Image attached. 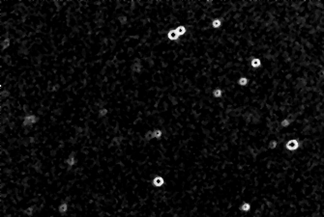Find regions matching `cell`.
I'll list each match as a JSON object with an SVG mask.
<instances>
[{"instance_id":"cell-20","label":"cell","mask_w":324,"mask_h":217,"mask_svg":"<svg viewBox=\"0 0 324 217\" xmlns=\"http://www.w3.org/2000/svg\"><path fill=\"white\" fill-rule=\"evenodd\" d=\"M99 115H100L101 117H105L106 115H108V109H106V108H102V109H100V111H99Z\"/></svg>"},{"instance_id":"cell-12","label":"cell","mask_w":324,"mask_h":217,"mask_svg":"<svg viewBox=\"0 0 324 217\" xmlns=\"http://www.w3.org/2000/svg\"><path fill=\"white\" fill-rule=\"evenodd\" d=\"M175 30H176V32H177V34L179 35L180 38L183 37V36H185L186 33H187V31H188L187 27L185 25H182V24H181V25H178L177 27H175Z\"/></svg>"},{"instance_id":"cell-6","label":"cell","mask_w":324,"mask_h":217,"mask_svg":"<svg viewBox=\"0 0 324 217\" xmlns=\"http://www.w3.org/2000/svg\"><path fill=\"white\" fill-rule=\"evenodd\" d=\"M37 122H38V118H37L35 115H27L23 119V125L24 126L32 125L36 124Z\"/></svg>"},{"instance_id":"cell-9","label":"cell","mask_w":324,"mask_h":217,"mask_svg":"<svg viewBox=\"0 0 324 217\" xmlns=\"http://www.w3.org/2000/svg\"><path fill=\"white\" fill-rule=\"evenodd\" d=\"M224 91L222 89V88H215L214 90L212 91V96L214 99H217V100H222L224 97Z\"/></svg>"},{"instance_id":"cell-1","label":"cell","mask_w":324,"mask_h":217,"mask_svg":"<svg viewBox=\"0 0 324 217\" xmlns=\"http://www.w3.org/2000/svg\"><path fill=\"white\" fill-rule=\"evenodd\" d=\"M301 147V142L299 139L297 138H292L289 139V140L285 142V150L289 151V153H294V151H297Z\"/></svg>"},{"instance_id":"cell-7","label":"cell","mask_w":324,"mask_h":217,"mask_svg":"<svg viewBox=\"0 0 324 217\" xmlns=\"http://www.w3.org/2000/svg\"><path fill=\"white\" fill-rule=\"evenodd\" d=\"M252 204L250 202H247V201H244L243 203H241V204L239 206V210L242 212V213H249L250 211L252 210Z\"/></svg>"},{"instance_id":"cell-18","label":"cell","mask_w":324,"mask_h":217,"mask_svg":"<svg viewBox=\"0 0 324 217\" xmlns=\"http://www.w3.org/2000/svg\"><path fill=\"white\" fill-rule=\"evenodd\" d=\"M33 212H34V207H28V208H26L25 210H24V213H25L26 215H28V216H31L32 214H33Z\"/></svg>"},{"instance_id":"cell-14","label":"cell","mask_w":324,"mask_h":217,"mask_svg":"<svg viewBox=\"0 0 324 217\" xmlns=\"http://www.w3.org/2000/svg\"><path fill=\"white\" fill-rule=\"evenodd\" d=\"M68 208H69L68 204L66 202H64L58 207V210H59L60 213H66V212L68 211Z\"/></svg>"},{"instance_id":"cell-17","label":"cell","mask_w":324,"mask_h":217,"mask_svg":"<svg viewBox=\"0 0 324 217\" xmlns=\"http://www.w3.org/2000/svg\"><path fill=\"white\" fill-rule=\"evenodd\" d=\"M132 69H133V71H134V72H139L141 71V64L139 63V62L135 63V64L133 65Z\"/></svg>"},{"instance_id":"cell-4","label":"cell","mask_w":324,"mask_h":217,"mask_svg":"<svg viewBox=\"0 0 324 217\" xmlns=\"http://www.w3.org/2000/svg\"><path fill=\"white\" fill-rule=\"evenodd\" d=\"M166 38H167V40H169L170 42H178L180 37L177 34V32H176L175 28H171V29H169L166 32Z\"/></svg>"},{"instance_id":"cell-2","label":"cell","mask_w":324,"mask_h":217,"mask_svg":"<svg viewBox=\"0 0 324 217\" xmlns=\"http://www.w3.org/2000/svg\"><path fill=\"white\" fill-rule=\"evenodd\" d=\"M151 184L155 188H161L166 184V179L161 175H156L152 179V181H151Z\"/></svg>"},{"instance_id":"cell-19","label":"cell","mask_w":324,"mask_h":217,"mask_svg":"<svg viewBox=\"0 0 324 217\" xmlns=\"http://www.w3.org/2000/svg\"><path fill=\"white\" fill-rule=\"evenodd\" d=\"M9 44H10V40H9V39H5V40H4L3 42L1 43V46H2L3 48L8 47V46H9Z\"/></svg>"},{"instance_id":"cell-15","label":"cell","mask_w":324,"mask_h":217,"mask_svg":"<svg viewBox=\"0 0 324 217\" xmlns=\"http://www.w3.org/2000/svg\"><path fill=\"white\" fill-rule=\"evenodd\" d=\"M76 162H77V160H76V157H75V155H74V154H71L66 159V163L69 166H74L76 164Z\"/></svg>"},{"instance_id":"cell-3","label":"cell","mask_w":324,"mask_h":217,"mask_svg":"<svg viewBox=\"0 0 324 217\" xmlns=\"http://www.w3.org/2000/svg\"><path fill=\"white\" fill-rule=\"evenodd\" d=\"M250 67L253 69H259L262 67V59L258 56H255L250 59Z\"/></svg>"},{"instance_id":"cell-10","label":"cell","mask_w":324,"mask_h":217,"mask_svg":"<svg viewBox=\"0 0 324 217\" xmlns=\"http://www.w3.org/2000/svg\"><path fill=\"white\" fill-rule=\"evenodd\" d=\"M291 125H292V121H291L290 118H284L280 122V126L282 128H285V129L288 128Z\"/></svg>"},{"instance_id":"cell-11","label":"cell","mask_w":324,"mask_h":217,"mask_svg":"<svg viewBox=\"0 0 324 217\" xmlns=\"http://www.w3.org/2000/svg\"><path fill=\"white\" fill-rule=\"evenodd\" d=\"M279 145H280V141L278 139H271L268 142V148L271 151H275L276 149H278Z\"/></svg>"},{"instance_id":"cell-13","label":"cell","mask_w":324,"mask_h":217,"mask_svg":"<svg viewBox=\"0 0 324 217\" xmlns=\"http://www.w3.org/2000/svg\"><path fill=\"white\" fill-rule=\"evenodd\" d=\"M152 132H153L154 139H157V140H160V139H161L163 137V131L161 128H154L152 130Z\"/></svg>"},{"instance_id":"cell-8","label":"cell","mask_w":324,"mask_h":217,"mask_svg":"<svg viewBox=\"0 0 324 217\" xmlns=\"http://www.w3.org/2000/svg\"><path fill=\"white\" fill-rule=\"evenodd\" d=\"M224 24V19L222 18H215L212 19L211 21V26L213 29H220Z\"/></svg>"},{"instance_id":"cell-16","label":"cell","mask_w":324,"mask_h":217,"mask_svg":"<svg viewBox=\"0 0 324 217\" xmlns=\"http://www.w3.org/2000/svg\"><path fill=\"white\" fill-rule=\"evenodd\" d=\"M144 139L146 141H151L153 140L154 137H153V132L152 130H148V131H146V133L144 134Z\"/></svg>"},{"instance_id":"cell-5","label":"cell","mask_w":324,"mask_h":217,"mask_svg":"<svg viewBox=\"0 0 324 217\" xmlns=\"http://www.w3.org/2000/svg\"><path fill=\"white\" fill-rule=\"evenodd\" d=\"M250 82H251V79H250V77L247 75H240L238 77V79H237V85L240 86L242 88H245V87H247V86H249Z\"/></svg>"}]
</instances>
